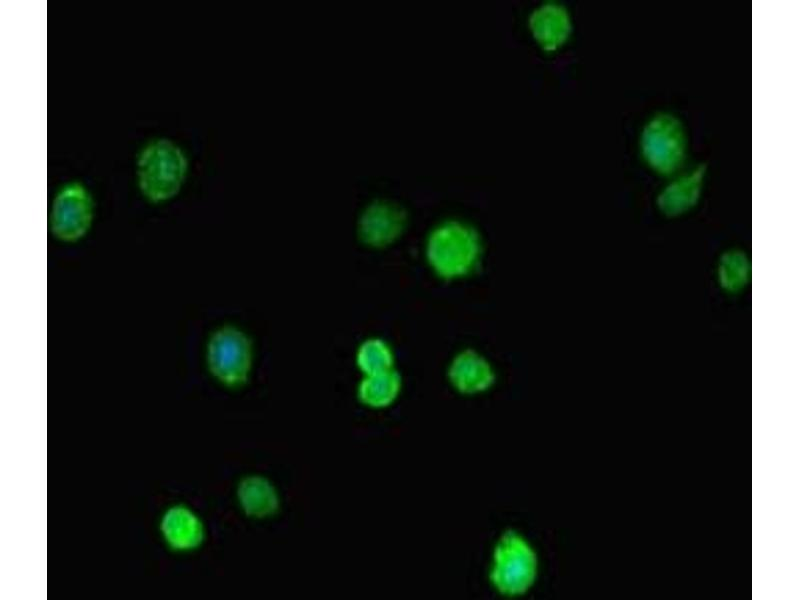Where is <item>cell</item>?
I'll list each match as a JSON object with an SVG mask.
<instances>
[{
	"label": "cell",
	"instance_id": "1",
	"mask_svg": "<svg viewBox=\"0 0 800 600\" xmlns=\"http://www.w3.org/2000/svg\"><path fill=\"white\" fill-rule=\"evenodd\" d=\"M425 260L440 279L455 281L468 277L483 256L479 232L460 220H445L432 228L424 245Z\"/></svg>",
	"mask_w": 800,
	"mask_h": 600
},
{
	"label": "cell",
	"instance_id": "2",
	"mask_svg": "<svg viewBox=\"0 0 800 600\" xmlns=\"http://www.w3.org/2000/svg\"><path fill=\"white\" fill-rule=\"evenodd\" d=\"M538 574L539 557L531 542L514 529L501 533L489 563L491 587L503 597H522L534 587Z\"/></svg>",
	"mask_w": 800,
	"mask_h": 600
},
{
	"label": "cell",
	"instance_id": "3",
	"mask_svg": "<svg viewBox=\"0 0 800 600\" xmlns=\"http://www.w3.org/2000/svg\"><path fill=\"white\" fill-rule=\"evenodd\" d=\"M187 172L186 154L169 139L148 142L137 156V185L142 196L152 203L174 198L181 190Z\"/></svg>",
	"mask_w": 800,
	"mask_h": 600
},
{
	"label": "cell",
	"instance_id": "4",
	"mask_svg": "<svg viewBox=\"0 0 800 600\" xmlns=\"http://www.w3.org/2000/svg\"><path fill=\"white\" fill-rule=\"evenodd\" d=\"M253 359L250 337L236 326L218 327L208 338L205 349L207 369L225 387L243 386L249 380Z\"/></svg>",
	"mask_w": 800,
	"mask_h": 600
},
{
	"label": "cell",
	"instance_id": "5",
	"mask_svg": "<svg viewBox=\"0 0 800 600\" xmlns=\"http://www.w3.org/2000/svg\"><path fill=\"white\" fill-rule=\"evenodd\" d=\"M645 163L656 173L671 175L682 167L687 135L682 122L669 113H658L645 124L640 137Z\"/></svg>",
	"mask_w": 800,
	"mask_h": 600
},
{
	"label": "cell",
	"instance_id": "6",
	"mask_svg": "<svg viewBox=\"0 0 800 600\" xmlns=\"http://www.w3.org/2000/svg\"><path fill=\"white\" fill-rule=\"evenodd\" d=\"M93 218L94 201L89 190L79 182H70L53 198L49 228L56 239L73 243L88 233Z\"/></svg>",
	"mask_w": 800,
	"mask_h": 600
},
{
	"label": "cell",
	"instance_id": "7",
	"mask_svg": "<svg viewBox=\"0 0 800 600\" xmlns=\"http://www.w3.org/2000/svg\"><path fill=\"white\" fill-rule=\"evenodd\" d=\"M407 222V213L399 204L376 200L360 213L357 223L358 237L368 247L385 248L401 237Z\"/></svg>",
	"mask_w": 800,
	"mask_h": 600
},
{
	"label": "cell",
	"instance_id": "8",
	"mask_svg": "<svg viewBox=\"0 0 800 600\" xmlns=\"http://www.w3.org/2000/svg\"><path fill=\"white\" fill-rule=\"evenodd\" d=\"M447 379L459 394L473 396L485 393L494 386L496 372L484 355L473 349H464L452 357L447 368Z\"/></svg>",
	"mask_w": 800,
	"mask_h": 600
},
{
	"label": "cell",
	"instance_id": "9",
	"mask_svg": "<svg viewBox=\"0 0 800 600\" xmlns=\"http://www.w3.org/2000/svg\"><path fill=\"white\" fill-rule=\"evenodd\" d=\"M159 531L165 544L177 552L196 550L205 539L202 519L194 510L182 504L172 505L163 512Z\"/></svg>",
	"mask_w": 800,
	"mask_h": 600
},
{
	"label": "cell",
	"instance_id": "10",
	"mask_svg": "<svg viewBox=\"0 0 800 600\" xmlns=\"http://www.w3.org/2000/svg\"><path fill=\"white\" fill-rule=\"evenodd\" d=\"M528 26L535 42L547 52H555L563 47L573 29L569 11L556 2H546L536 7L529 16Z\"/></svg>",
	"mask_w": 800,
	"mask_h": 600
},
{
	"label": "cell",
	"instance_id": "11",
	"mask_svg": "<svg viewBox=\"0 0 800 600\" xmlns=\"http://www.w3.org/2000/svg\"><path fill=\"white\" fill-rule=\"evenodd\" d=\"M242 512L253 519H267L277 514L281 499L275 485L266 477L252 474L243 477L236 488Z\"/></svg>",
	"mask_w": 800,
	"mask_h": 600
},
{
	"label": "cell",
	"instance_id": "12",
	"mask_svg": "<svg viewBox=\"0 0 800 600\" xmlns=\"http://www.w3.org/2000/svg\"><path fill=\"white\" fill-rule=\"evenodd\" d=\"M401 389V375L393 368L363 375L357 387V398L366 407L383 409L391 406L397 400Z\"/></svg>",
	"mask_w": 800,
	"mask_h": 600
},
{
	"label": "cell",
	"instance_id": "13",
	"mask_svg": "<svg viewBox=\"0 0 800 600\" xmlns=\"http://www.w3.org/2000/svg\"><path fill=\"white\" fill-rule=\"evenodd\" d=\"M355 360L362 375L393 369L395 362L392 348L377 337L368 338L360 343Z\"/></svg>",
	"mask_w": 800,
	"mask_h": 600
},
{
	"label": "cell",
	"instance_id": "14",
	"mask_svg": "<svg viewBox=\"0 0 800 600\" xmlns=\"http://www.w3.org/2000/svg\"><path fill=\"white\" fill-rule=\"evenodd\" d=\"M705 172V168L701 165L685 171L666 188L663 201L666 200L669 204L675 203L673 206H682L692 201L698 195Z\"/></svg>",
	"mask_w": 800,
	"mask_h": 600
}]
</instances>
